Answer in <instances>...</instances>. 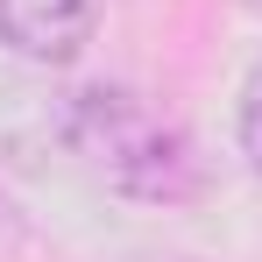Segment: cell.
Instances as JSON below:
<instances>
[{"label":"cell","mask_w":262,"mask_h":262,"mask_svg":"<svg viewBox=\"0 0 262 262\" xmlns=\"http://www.w3.org/2000/svg\"><path fill=\"white\" fill-rule=\"evenodd\" d=\"M99 29V0H0V50L29 64H71Z\"/></svg>","instance_id":"cell-2"},{"label":"cell","mask_w":262,"mask_h":262,"mask_svg":"<svg viewBox=\"0 0 262 262\" xmlns=\"http://www.w3.org/2000/svg\"><path fill=\"white\" fill-rule=\"evenodd\" d=\"M64 135H71V156H85L92 177H106L114 191L128 199H191L199 191V149L184 142L177 121H163L156 106H142L135 92H78L71 114H64Z\"/></svg>","instance_id":"cell-1"},{"label":"cell","mask_w":262,"mask_h":262,"mask_svg":"<svg viewBox=\"0 0 262 262\" xmlns=\"http://www.w3.org/2000/svg\"><path fill=\"white\" fill-rule=\"evenodd\" d=\"M241 156L262 170V71L248 78V92H241Z\"/></svg>","instance_id":"cell-3"}]
</instances>
